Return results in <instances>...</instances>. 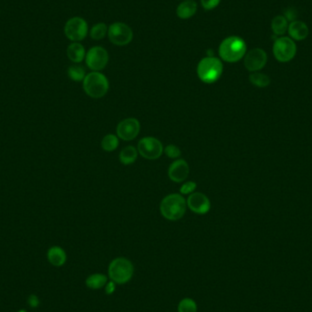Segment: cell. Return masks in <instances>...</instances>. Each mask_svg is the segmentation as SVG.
<instances>
[{"instance_id": "obj_1", "label": "cell", "mask_w": 312, "mask_h": 312, "mask_svg": "<svg viewBox=\"0 0 312 312\" xmlns=\"http://www.w3.org/2000/svg\"><path fill=\"white\" fill-rule=\"evenodd\" d=\"M218 52L220 58L224 61L235 63L245 57L247 53V44L240 37H228L220 44Z\"/></svg>"}, {"instance_id": "obj_2", "label": "cell", "mask_w": 312, "mask_h": 312, "mask_svg": "<svg viewBox=\"0 0 312 312\" xmlns=\"http://www.w3.org/2000/svg\"><path fill=\"white\" fill-rule=\"evenodd\" d=\"M186 207L187 203L184 196L179 194H171L162 200L160 211L162 216L167 220L177 221L184 216Z\"/></svg>"}, {"instance_id": "obj_3", "label": "cell", "mask_w": 312, "mask_h": 312, "mask_svg": "<svg viewBox=\"0 0 312 312\" xmlns=\"http://www.w3.org/2000/svg\"><path fill=\"white\" fill-rule=\"evenodd\" d=\"M222 61L213 56H207L202 58L197 66L198 78L207 84H212L218 81L222 76Z\"/></svg>"}, {"instance_id": "obj_4", "label": "cell", "mask_w": 312, "mask_h": 312, "mask_svg": "<svg viewBox=\"0 0 312 312\" xmlns=\"http://www.w3.org/2000/svg\"><path fill=\"white\" fill-rule=\"evenodd\" d=\"M109 80L100 72H92L83 80V90L88 96L93 99H101L109 91Z\"/></svg>"}, {"instance_id": "obj_5", "label": "cell", "mask_w": 312, "mask_h": 312, "mask_svg": "<svg viewBox=\"0 0 312 312\" xmlns=\"http://www.w3.org/2000/svg\"><path fill=\"white\" fill-rule=\"evenodd\" d=\"M134 269L131 262L125 257H117L109 266L110 278L116 284L128 282L133 275Z\"/></svg>"}, {"instance_id": "obj_6", "label": "cell", "mask_w": 312, "mask_h": 312, "mask_svg": "<svg viewBox=\"0 0 312 312\" xmlns=\"http://www.w3.org/2000/svg\"><path fill=\"white\" fill-rule=\"evenodd\" d=\"M297 45L290 37L282 36L276 38L273 44V55L277 61L286 63L295 58Z\"/></svg>"}, {"instance_id": "obj_7", "label": "cell", "mask_w": 312, "mask_h": 312, "mask_svg": "<svg viewBox=\"0 0 312 312\" xmlns=\"http://www.w3.org/2000/svg\"><path fill=\"white\" fill-rule=\"evenodd\" d=\"M108 37L111 43L116 46H125L131 43L133 32L127 24L115 22L108 28Z\"/></svg>"}, {"instance_id": "obj_8", "label": "cell", "mask_w": 312, "mask_h": 312, "mask_svg": "<svg viewBox=\"0 0 312 312\" xmlns=\"http://www.w3.org/2000/svg\"><path fill=\"white\" fill-rule=\"evenodd\" d=\"M87 22L80 17H74L69 19L65 24L64 33L66 37L73 42L83 40L88 35Z\"/></svg>"}, {"instance_id": "obj_9", "label": "cell", "mask_w": 312, "mask_h": 312, "mask_svg": "<svg viewBox=\"0 0 312 312\" xmlns=\"http://www.w3.org/2000/svg\"><path fill=\"white\" fill-rule=\"evenodd\" d=\"M138 153L147 160H156L164 153V146L158 139L145 137L138 143Z\"/></svg>"}, {"instance_id": "obj_10", "label": "cell", "mask_w": 312, "mask_h": 312, "mask_svg": "<svg viewBox=\"0 0 312 312\" xmlns=\"http://www.w3.org/2000/svg\"><path fill=\"white\" fill-rule=\"evenodd\" d=\"M86 64L93 72L102 71L109 61V54L102 47H93L86 54Z\"/></svg>"}, {"instance_id": "obj_11", "label": "cell", "mask_w": 312, "mask_h": 312, "mask_svg": "<svg viewBox=\"0 0 312 312\" xmlns=\"http://www.w3.org/2000/svg\"><path fill=\"white\" fill-rule=\"evenodd\" d=\"M267 62L268 54L260 48H255L248 51L244 57V65L250 73H257L261 71Z\"/></svg>"}, {"instance_id": "obj_12", "label": "cell", "mask_w": 312, "mask_h": 312, "mask_svg": "<svg viewBox=\"0 0 312 312\" xmlns=\"http://www.w3.org/2000/svg\"><path fill=\"white\" fill-rule=\"evenodd\" d=\"M141 124L136 118H127L117 125V136L124 141H132L138 136Z\"/></svg>"}, {"instance_id": "obj_13", "label": "cell", "mask_w": 312, "mask_h": 312, "mask_svg": "<svg viewBox=\"0 0 312 312\" xmlns=\"http://www.w3.org/2000/svg\"><path fill=\"white\" fill-rule=\"evenodd\" d=\"M189 209L197 215H204L210 211L211 203L209 198L203 193L195 192L186 200Z\"/></svg>"}, {"instance_id": "obj_14", "label": "cell", "mask_w": 312, "mask_h": 312, "mask_svg": "<svg viewBox=\"0 0 312 312\" xmlns=\"http://www.w3.org/2000/svg\"><path fill=\"white\" fill-rule=\"evenodd\" d=\"M189 171L190 169L186 161L176 160L169 167L168 176L174 183H182L188 177Z\"/></svg>"}, {"instance_id": "obj_15", "label": "cell", "mask_w": 312, "mask_h": 312, "mask_svg": "<svg viewBox=\"0 0 312 312\" xmlns=\"http://www.w3.org/2000/svg\"><path fill=\"white\" fill-rule=\"evenodd\" d=\"M288 33L291 38H292L294 41H301L307 38L309 36L310 30L308 25L303 21L300 20H295L289 24L288 28Z\"/></svg>"}, {"instance_id": "obj_16", "label": "cell", "mask_w": 312, "mask_h": 312, "mask_svg": "<svg viewBox=\"0 0 312 312\" xmlns=\"http://www.w3.org/2000/svg\"><path fill=\"white\" fill-rule=\"evenodd\" d=\"M47 257H48V260L51 263V265L55 266V267H61L65 264L66 260H67V255H66L65 250L60 247H51L48 250L47 253Z\"/></svg>"}, {"instance_id": "obj_17", "label": "cell", "mask_w": 312, "mask_h": 312, "mask_svg": "<svg viewBox=\"0 0 312 312\" xmlns=\"http://www.w3.org/2000/svg\"><path fill=\"white\" fill-rule=\"evenodd\" d=\"M197 11V4L194 0H184L176 8V14L182 19L192 18Z\"/></svg>"}, {"instance_id": "obj_18", "label": "cell", "mask_w": 312, "mask_h": 312, "mask_svg": "<svg viewBox=\"0 0 312 312\" xmlns=\"http://www.w3.org/2000/svg\"><path fill=\"white\" fill-rule=\"evenodd\" d=\"M67 55L74 63H80L85 57L86 52L84 47L79 42H73L67 49Z\"/></svg>"}, {"instance_id": "obj_19", "label": "cell", "mask_w": 312, "mask_h": 312, "mask_svg": "<svg viewBox=\"0 0 312 312\" xmlns=\"http://www.w3.org/2000/svg\"><path fill=\"white\" fill-rule=\"evenodd\" d=\"M288 28L289 21L282 15L276 16L271 21V29L275 36H283L288 31Z\"/></svg>"}, {"instance_id": "obj_20", "label": "cell", "mask_w": 312, "mask_h": 312, "mask_svg": "<svg viewBox=\"0 0 312 312\" xmlns=\"http://www.w3.org/2000/svg\"><path fill=\"white\" fill-rule=\"evenodd\" d=\"M138 153V150L135 147L126 146L120 153V161L124 165H130L137 160Z\"/></svg>"}, {"instance_id": "obj_21", "label": "cell", "mask_w": 312, "mask_h": 312, "mask_svg": "<svg viewBox=\"0 0 312 312\" xmlns=\"http://www.w3.org/2000/svg\"><path fill=\"white\" fill-rule=\"evenodd\" d=\"M107 276L103 274H93L87 277L86 285L88 288L92 290H99L106 286L107 284Z\"/></svg>"}, {"instance_id": "obj_22", "label": "cell", "mask_w": 312, "mask_h": 312, "mask_svg": "<svg viewBox=\"0 0 312 312\" xmlns=\"http://www.w3.org/2000/svg\"><path fill=\"white\" fill-rule=\"evenodd\" d=\"M249 81L256 86L258 88H266L270 84V79L269 76L264 73L257 72L252 73L249 75Z\"/></svg>"}, {"instance_id": "obj_23", "label": "cell", "mask_w": 312, "mask_h": 312, "mask_svg": "<svg viewBox=\"0 0 312 312\" xmlns=\"http://www.w3.org/2000/svg\"><path fill=\"white\" fill-rule=\"evenodd\" d=\"M102 148L106 152H113L119 146V137L114 134H107L102 140Z\"/></svg>"}, {"instance_id": "obj_24", "label": "cell", "mask_w": 312, "mask_h": 312, "mask_svg": "<svg viewBox=\"0 0 312 312\" xmlns=\"http://www.w3.org/2000/svg\"><path fill=\"white\" fill-rule=\"evenodd\" d=\"M108 33V27L104 23H98L94 25L90 32L91 37L94 40L102 39Z\"/></svg>"}, {"instance_id": "obj_25", "label": "cell", "mask_w": 312, "mask_h": 312, "mask_svg": "<svg viewBox=\"0 0 312 312\" xmlns=\"http://www.w3.org/2000/svg\"><path fill=\"white\" fill-rule=\"evenodd\" d=\"M68 75L70 79L74 81H81L86 77V73L83 67L79 65L71 66L68 70Z\"/></svg>"}, {"instance_id": "obj_26", "label": "cell", "mask_w": 312, "mask_h": 312, "mask_svg": "<svg viewBox=\"0 0 312 312\" xmlns=\"http://www.w3.org/2000/svg\"><path fill=\"white\" fill-rule=\"evenodd\" d=\"M197 306L192 298H183L178 305V312H196Z\"/></svg>"}, {"instance_id": "obj_27", "label": "cell", "mask_w": 312, "mask_h": 312, "mask_svg": "<svg viewBox=\"0 0 312 312\" xmlns=\"http://www.w3.org/2000/svg\"><path fill=\"white\" fill-rule=\"evenodd\" d=\"M165 153L166 154L167 157L171 158V159H177L181 156L182 152L181 150L177 147V146H174V145H169L167 146L165 149Z\"/></svg>"}, {"instance_id": "obj_28", "label": "cell", "mask_w": 312, "mask_h": 312, "mask_svg": "<svg viewBox=\"0 0 312 312\" xmlns=\"http://www.w3.org/2000/svg\"><path fill=\"white\" fill-rule=\"evenodd\" d=\"M196 189V182L188 181L185 182L180 188V193L182 195H191L195 193Z\"/></svg>"}, {"instance_id": "obj_29", "label": "cell", "mask_w": 312, "mask_h": 312, "mask_svg": "<svg viewBox=\"0 0 312 312\" xmlns=\"http://www.w3.org/2000/svg\"><path fill=\"white\" fill-rule=\"evenodd\" d=\"M220 1L221 0H201V4L205 10H211L218 7Z\"/></svg>"}, {"instance_id": "obj_30", "label": "cell", "mask_w": 312, "mask_h": 312, "mask_svg": "<svg viewBox=\"0 0 312 312\" xmlns=\"http://www.w3.org/2000/svg\"><path fill=\"white\" fill-rule=\"evenodd\" d=\"M284 17L287 18L288 21H295L296 20V12L293 8H288L286 11H285V14L283 15Z\"/></svg>"}, {"instance_id": "obj_31", "label": "cell", "mask_w": 312, "mask_h": 312, "mask_svg": "<svg viewBox=\"0 0 312 312\" xmlns=\"http://www.w3.org/2000/svg\"><path fill=\"white\" fill-rule=\"evenodd\" d=\"M28 303H29L31 308H37L40 304V301H39V298L37 296L32 294L28 298Z\"/></svg>"}, {"instance_id": "obj_32", "label": "cell", "mask_w": 312, "mask_h": 312, "mask_svg": "<svg viewBox=\"0 0 312 312\" xmlns=\"http://www.w3.org/2000/svg\"><path fill=\"white\" fill-rule=\"evenodd\" d=\"M115 282H113L112 280L110 281L109 283L106 284L105 286V293L108 294V295H110L112 294L114 291H115Z\"/></svg>"}, {"instance_id": "obj_33", "label": "cell", "mask_w": 312, "mask_h": 312, "mask_svg": "<svg viewBox=\"0 0 312 312\" xmlns=\"http://www.w3.org/2000/svg\"><path fill=\"white\" fill-rule=\"evenodd\" d=\"M18 312H27V311L26 310H19Z\"/></svg>"}]
</instances>
